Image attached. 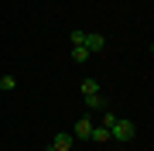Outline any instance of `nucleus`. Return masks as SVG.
<instances>
[{
	"label": "nucleus",
	"instance_id": "nucleus-1",
	"mask_svg": "<svg viewBox=\"0 0 154 151\" xmlns=\"http://www.w3.org/2000/svg\"><path fill=\"white\" fill-rule=\"evenodd\" d=\"M134 137H137V124L127 117H116V124L110 127V141H134Z\"/></svg>",
	"mask_w": 154,
	"mask_h": 151
},
{
	"label": "nucleus",
	"instance_id": "nucleus-2",
	"mask_svg": "<svg viewBox=\"0 0 154 151\" xmlns=\"http://www.w3.org/2000/svg\"><path fill=\"white\" fill-rule=\"evenodd\" d=\"M69 148H75V137H72V131H58L45 151H69Z\"/></svg>",
	"mask_w": 154,
	"mask_h": 151
},
{
	"label": "nucleus",
	"instance_id": "nucleus-3",
	"mask_svg": "<svg viewBox=\"0 0 154 151\" xmlns=\"http://www.w3.org/2000/svg\"><path fill=\"white\" fill-rule=\"evenodd\" d=\"M82 48H86V52H103V48H106V38H103L99 31H86Z\"/></svg>",
	"mask_w": 154,
	"mask_h": 151
},
{
	"label": "nucleus",
	"instance_id": "nucleus-4",
	"mask_svg": "<svg viewBox=\"0 0 154 151\" xmlns=\"http://www.w3.org/2000/svg\"><path fill=\"white\" fill-rule=\"evenodd\" d=\"M89 131H93V120H89V117H79L75 127H72V137H75V141H89Z\"/></svg>",
	"mask_w": 154,
	"mask_h": 151
},
{
	"label": "nucleus",
	"instance_id": "nucleus-5",
	"mask_svg": "<svg viewBox=\"0 0 154 151\" xmlns=\"http://www.w3.org/2000/svg\"><path fill=\"white\" fill-rule=\"evenodd\" d=\"M89 141H96V144H106V141H110V127H103V124H93V131H89Z\"/></svg>",
	"mask_w": 154,
	"mask_h": 151
},
{
	"label": "nucleus",
	"instance_id": "nucleus-6",
	"mask_svg": "<svg viewBox=\"0 0 154 151\" xmlns=\"http://www.w3.org/2000/svg\"><path fill=\"white\" fill-rule=\"evenodd\" d=\"M86 106H89V110H96V113H103L110 103H106V96H103V93H96V96H86Z\"/></svg>",
	"mask_w": 154,
	"mask_h": 151
},
{
	"label": "nucleus",
	"instance_id": "nucleus-7",
	"mask_svg": "<svg viewBox=\"0 0 154 151\" xmlns=\"http://www.w3.org/2000/svg\"><path fill=\"white\" fill-rule=\"evenodd\" d=\"M69 55H72V62H75V65H82V62L89 58V52H86L82 45H72V52H69Z\"/></svg>",
	"mask_w": 154,
	"mask_h": 151
},
{
	"label": "nucleus",
	"instance_id": "nucleus-8",
	"mask_svg": "<svg viewBox=\"0 0 154 151\" xmlns=\"http://www.w3.org/2000/svg\"><path fill=\"white\" fill-rule=\"evenodd\" d=\"M99 93V83L96 79H82V96H96Z\"/></svg>",
	"mask_w": 154,
	"mask_h": 151
},
{
	"label": "nucleus",
	"instance_id": "nucleus-9",
	"mask_svg": "<svg viewBox=\"0 0 154 151\" xmlns=\"http://www.w3.org/2000/svg\"><path fill=\"white\" fill-rule=\"evenodd\" d=\"M0 90H4V93L17 90V79H14V76H0Z\"/></svg>",
	"mask_w": 154,
	"mask_h": 151
},
{
	"label": "nucleus",
	"instance_id": "nucleus-10",
	"mask_svg": "<svg viewBox=\"0 0 154 151\" xmlns=\"http://www.w3.org/2000/svg\"><path fill=\"white\" fill-rule=\"evenodd\" d=\"M82 38H86V31H82V28H75V31L69 34V45H82Z\"/></svg>",
	"mask_w": 154,
	"mask_h": 151
},
{
	"label": "nucleus",
	"instance_id": "nucleus-11",
	"mask_svg": "<svg viewBox=\"0 0 154 151\" xmlns=\"http://www.w3.org/2000/svg\"><path fill=\"white\" fill-rule=\"evenodd\" d=\"M113 124H116V113L106 106V110H103V127H113Z\"/></svg>",
	"mask_w": 154,
	"mask_h": 151
},
{
	"label": "nucleus",
	"instance_id": "nucleus-12",
	"mask_svg": "<svg viewBox=\"0 0 154 151\" xmlns=\"http://www.w3.org/2000/svg\"><path fill=\"white\" fill-rule=\"evenodd\" d=\"M69 151H79V148H69Z\"/></svg>",
	"mask_w": 154,
	"mask_h": 151
}]
</instances>
